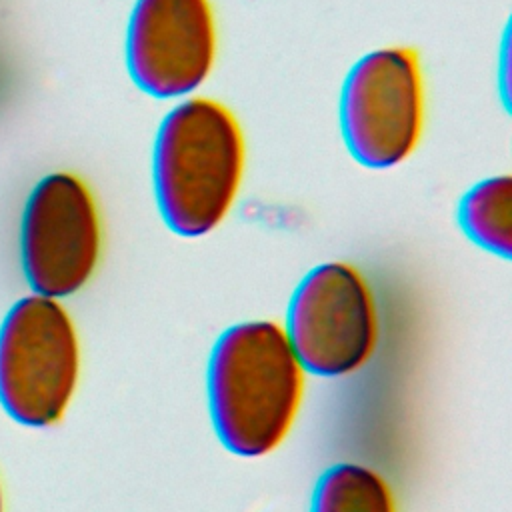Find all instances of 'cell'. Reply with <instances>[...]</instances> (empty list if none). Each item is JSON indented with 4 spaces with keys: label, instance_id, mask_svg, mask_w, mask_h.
Listing matches in <instances>:
<instances>
[{
    "label": "cell",
    "instance_id": "obj_1",
    "mask_svg": "<svg viewBox=\"0 0 512 512\" xmlns=\"http://www.w3.org/2000/svg\"><path fill=\"white\" fill-rule=\"evenodd\" d=\"M206 392L222 446L256 458L278 448L290 432L304 394V368L282 326L248 320L216 340Z\"/></svg>",
    "mask_w": 512,
    "mask_h": 512
},
{
    "label": "cell",
    "instance_id": "obj_2",
    "mask_svg": "<svg viewBox=\"0 0 512 512\" xmlns=\"http://www.w3.org/2000/svg\"><path fill=\"white\" fill-rule=\"evenodd\" d=\"M244 172V136L232 112L186 98L166 112L152 146V188L164 224L200 238L230 212Z\"/></svg>",
    "mask_w": 512,
    "mask_h": 512
},
{
    "label": "cell",
    "instance_id": "obj_3",
    "mask_svg": "<svg viewBox=\"0 0 512 512\" xmlns=\"http://www.w3.org/2000/svg\"><path fill=\"white\" fill-rule=\"evenodd\" d=\"M80 374V344L68 310L30 294L0 324V406L18 424L46 428L62 420Z\"/></svg>",
    "mask_w": 512,
    "mask_h": 512
},
{
    "label": "cell",
    "instance_id": "obj_4",
    "mask_svg": "<svg viewBox=\"0 0 512 512\" xmlns=\"http://www.w3.org/2000/svg\"><path fill=\"white\" fill-rule=\"evenodd\" d=\"M350 156L366 168H392L418 146L424 126V82L414 50L376 48L348 70L338 104Z\"/></svg>",
    "mask_w": 512,
    "mask_h": 512
},
{
    "label": "cell",
    "instance_id": "obj_5",
    "mask_svg": "<svg viewBox=\"0 0 512 512\" xmlns=\"http://www.w3.org/2000/svg\"><path fill=\"white\" fill-rule=\"evenodd\" d=\"M284 332L304 370L328 378L358 372L378 344L368 282L346 262L314 266L290 296Z\"/></svg>",
    "mask_w": 512,
    "mask_h": 512
},
{
    "label": "cell",
    "instance_id": "obj_6",
    "mask_svg": "<svg viewBox=\"0 0 512 512\" xmlns=\"http://www.w3.org/2000/svg\"><path fill=\"white\" fill-rule=\"evenodd\" d=\"M102 226L86 182L72 172H50L30 190L20 220V262L34 294L66 298L96 272Z\"/></svg>",
    "mask_w": 512,
    "mask_h": 512
},
{
    "label": "cell",
    "instance_id": "obj_7",
    "mask_svg": "<svg viewBox=\"0 0 512 512\" xmlns=\"http://www.w3.org/2000/svg\"><path fill=\"white\" fill-rule=\"evenodd\" d=\"M126 70L144 94L170 100L192 94L210 76L216 24L208 0H136L124 42Z\"/></svg>",
    "mask_w": 512,
    "mask_h": 512
},
{
    "label": "cell",
    "instance_id": "obj_8",
    "mask_svg": "<svg viewBox=\"0 0 512 512\" xmlns=\"http://www.w3.org/2000/svg\"><path fill=\"white\" fill-rule=\"evenodd\" d=\"M458 224L476 246L508 260L512 252L510 176H490L468 188L458 204Z\"/></svg>",
    "mask_w": 512,
    "mask_h": 512
},
{
    "label": "cell",
    "instance_id": "obj_9",
    "mask_svg": "<svg viewBox=\"0 0 512 512\" xmlns=\"http://www.w3.org/2000/svg\"><path fill=\"white\" fill-rule=\"evenodd\" d=\"M310 512H396L390 484L370 466L340 462L316 482Z\"/></svg>",
    "mask_w": 512,
    "mask_h": 512
},
{
    "label": "cell",
    "instance_id": "obj_10",
    "mask_svg": "<svg viewBox=\"0 0 512 512\" xmlns=\"http://www.w3.org/2000/svg\"><path fill=\"white\" fill-rule=\"evenodd\" d=\"M0 512H4V502H2V488H0Z\"/></svg>",
    "mask_w": 512,
    "mask_h": 512
}]
</instances>
